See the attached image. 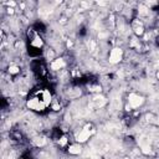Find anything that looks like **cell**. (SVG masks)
Listing matches in <instances>:
<instances>
[{
  "label": "cell",
  "instance_id": "cell-1",
  "mask_svg": "<svg viewBox=\"0 0 159 159\" xmlns=\"http://www.w3.org/2000/svg\"><path fill=\"white\" fill-rule=\"evenodd\" d=\"M93 132H94V129L92 128V124H86L83 128H81L78 132H76V134H75L76 143H80V144L86 143L89 139V137L92 135Z\"/></svg>",
  "mask_w": 159,
  "mask_h": 159
},
{
  "label": "cell",
  "instance_id": "cell-2",
  "mask_svg": "<svg viewBox=\"0 0 159 159\" xmlns=\"http://www.w3.org/2000/svg\"><path fill=\"white\" fill-rule=\"evenodd\" d=\"M26 107H27L29 109L34 111V112H43V111L47 108V106H46L42 101H40L35 94H31V96L27 98V101H26Z\"/></svg>",
  "mask_w": 159,
  "mask_h": 159
},
{
  "label": "cell",
  "instance_id": "cell-3",
  "mask_svg": "<svg viewBox=\"0 0 159 159\" xmlns=\"http://www.w3.org/2000/svg\"><path fill=\"white\" fill-rule=\"evenodd\" d=\"M123 57H124L123 50H122L120 47L116 46V47H113V48L109 51L108 61H109V63H112V65H117V63H119V62L123 60Z\"/></svg>",
  "mask_w": 159,
  "mask_h": 159
},
{
  "label": "cell",
  "instance_id": "cell-4",
  "mask_svg": "<svg viewBox=\"0 0 159 159\" xmlns=\"http://www.w3.org/2000/svg\"><path fill=\"white\" fill-rule=\"evenodd\" d=\"M127 102H128V106L130 108H139L143 103H144V97L139 93H135V92H132L128 94L127 97Z\"/></svg>",
  "mask_w": 159,
  "mask_h": 159
},
{
  "label": "cell",
  "instance_id": "cell-5",
  "mask_svg": "<svg viewBox=\"0 0 159 159\" xmlns=\"http://www.w3.org/2000/svg\"><path fill=\"white\" fill-rule=\"evenodd\" d=\"M32 94H35L40 101H42L47 107L51 106L52 103V93L47 89V88H41V89H37L36 92H34Z\"/></svg>",
  "mask_w": 159,
  "mask_h": 159
},
{
  "label": "cell",
  "instance_id": "cell-6",
  "mask_svg": "<svg viewBox=\"0 0 159 159\" xmlns=\"http://www.w3.org/2000/svg\"><path fill=\"white\" fill-rule=\"evenodd\" d=\"M130 25H132V30H133L135 37H142L145 35V26L140 19H133Z\"/></svg>",
  "mask_w": 159,
  "mask_h": 159
},
{
  "label": "cell",
  "instance_id": "cell-7",
  "mask_svg": "<svg viewBox=\"0 0 159 159\" xmlns=\"http://www.w3.org/2000/svg\"><path fill=\"white\" fill-rule=\"evenodd\" d=\"M65 66H66V61H65L63 57H56L52 62H50V68H51L52 71H55V72L61 71Z\"/></svg>",
  "mask_w": 159,
  "mask_h": 159
},
{
  "label": "cell",
  "instance_id": "cell-8",
  "mask_svg": "<svg viewBox=\"0 0 159 159\" xmlns=\"http://www.w3.org/2000/svg\"><path fill=\"white\" fill-rule=\"evenodd\" d=\"M91 102H92V104L96 107V108H102L106 103H107V99H106V97H103L102 94H94L93 97H92V99H91Z\"/></svg>",
  "mask_w": 159,
  "mask_h": 159
},
{
  "label": "cell",
  "instance_id": "cell-9",
  "mask_svg": "<svg viewBox=\"0 0 159 159\" xmlns=\"http://www.w3.org/2000/svg\"><path fill=\"white\" fill-rule=\"evenodd\" d=\"M82 152V147L80 143H72L67 147V153L70 155H78Z\"/></svg>",
  "mask_w": 159,
  "mask_h": 159
},
{
  "label": "cell",
  "instance_id": "cell-10",
  "mask_svg": "<svg viewBox=\"0 0 159 159\" xmlns=\"http://www.w3.org/2000/svg\"><path fill=\"white\" fill-rule=\"evenodd\" d=\"M20 67L17 66V65H15V63H11V65H9V67H7V73L10 75V76H17L19 73H20Z\"/></svg>",
  "mask_w": 159,
  "mask_h": 159
},
{
  "label": "cell",
  "instance_id": "cell-11",
  "mask_svg": "<svg viewBox=\"0 0 159 159\" xmlns=\"http://www.w3.org/2000/svg\"><path fill=\"white\" fill-rule=\"evenodd\" d=\"M32 142H34V144H35L36 147H39V148L45 147V145H46V143H47L46 138H45V137H42V135H37V137H35Z\"/></svg>",
  "mask_w": 159,
  "mask_h": 159
},
{
  "label": "cell",
  "instance_id": "cell-12",
  "mask_svg": "<svg viewBox=\"0 0 159 159\" xmlns=\"http://www.w3.org/2000/svg\"><path fill=\"white\" fill-rule=\"evenodd\" d=\"M57 143H58V145L61 147V148H67L70 144H68V137L66 135V134H62L61 135V138L57 140Z\"/></svg>",
  "mask_w": 159,
  "mask_h": 159
},
{
  "label": "cell",
  "instance_id": "cell-13",
  "mask_svg": "<svg viewBox=\"0 0 159 159\" xmlns=\"http://www.w3.org/2000/svg\"><path fill=\"white\" fill-rule=\"evenodd\" d=\"M55 58H56V53H55L52 50H47V51H46V60H47L48 62H52Z\"/></svg>",
  "mask_w": 159,
  "mask_h": 159
},
{
  "label": "cell",
  "instance_id": "cell-14",
  "mask_svg": "<svg viewBox=\"0 0 159 159\" xmlns=\"http://www.w3.org/2000/svg\"><path fill=\"white\" fill-rule=\"evenodd\" d=\"M51 108H52L55 112L60 111V109H61V104H60V102H58V101H56V102H52V103H51Z\"/></svg>",
  "mask_w": 159,
  "mask_h": 159
},
{
  "label": "cell",
  "instance_id": "cell-15",
  "mask_svg": "<svg viewBox=\"0 0 159 159\" xmlns=\"http://www.w3.org/2000/svg\"><path fill=\"white\" fill-rule=\"evenodd\" d=\"M147 120H148V122H154V120H155V116H154L153 113L147 114Z\"/></svg>",
  "mask_w": 159,
  "mask_h": 159
},
{
  "label": "cell",
  "instance_id": "cell-16",
  "mask_svg": "<svg viewBox=\"0 0 159 159\" xmlns=\"http://www.w3.org/2000/svg\"><path fill=\"white\" fill-rule=\"evenodd\" d=\"M157 78H158V80H159V71H158V72H157Z\"/></svg>",
  "mask_w": 159,
  "mask_h": 159
}]
</instances>
